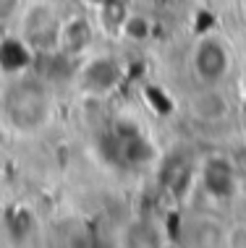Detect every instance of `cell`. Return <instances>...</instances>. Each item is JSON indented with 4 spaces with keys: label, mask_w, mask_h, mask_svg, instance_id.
<instances>
[{
    "label": "cell",
    "mask_w": 246,
    "mask_h": 248,
    "mask_svg": "<svg viewBox=\"0 0 246 248\" xmlns=\"http://www.w3.org/2000/svg\"><path fill=\"white\" fill-rule=\"evenodd\" d=\"M244 11H246V0H244Z\"/></svg>",
    "instance_id": "8fae6325"
},
{
    "label": "cell",
    "mask_w": 246,
    "mask_h": 248,
    "mask_svg": "<svg viewBox=\"0 0 246 248\" xmlns=\"http://www.w3.org/2000/svg\"><path fill=\"white\" fill-rule=\"evenodd\" d=\"M121 159H126L129 165H139V162H147L152 157V146L144 141L142 136H136V133H131V136H123L121 141Z\"/></svg>",
    "instance_id": "9c48e42d"
},
{
    "label": "cell",
    "mask_w": 246,
    "mask_h": 248,
    "mask_svg": "<svg viewBox=\"0 0 246 248\" xmlns=\"http://www.w3.org/2000/svg\"><path fill=\"white\" fill-rule=\"evenodd\" d=\"M61 16L52 5L37 3L24 16V42L29 45V50L50 52L61 45Z\"/></svg>",
    "instance_id": "7a4b0ae2"
},
{
    "label": "cell",
    "mask_w": 246,
    "mask_h": 248,
    "mask_svg": "<svg viewBox=\"0 0 246 248\" xmlns=\"http://www.w3.org/2000/svg\"><path fill=\"white\" fill-rule=\"evenodd\" d=\"M191 175H194V170H191V162L181 154H173L163 162V170H160V183L163 188L173 193L176 199H181L186 191H189L191 186Z\"/></svg>",
    "instance_id": "277c9868"
},
{
    "label": "cell",
    "mask_w": 246,
    "mask_h": 248,
    "mask_svg": "<svg viewBox=\"0 0 246 248\" xmlns=\"http://www.w3.org/2000/svg\"><path fill=\"white\" fill-rule=\"evenodd\" d=\"M204 188L215 199H228L233 193V167L225 159H210L204 167Z\"/></svg>",
    "instance_id": "8992f818"
},
{
    "label": "cell",
    "mask_w": 246,
    "mask_h": 248,
    "mask_svg": "<svg viewBox=\"0 0 246 248\" xmlns=\"http://www.w3.org/2000/svg\"><path fill=\"white\" fill-rule=\"evenodd\" d=\"M118 81H121V68L108 58H99L84 68V86L95 94H105Z\"/></svg>",
    "instance_id": "5b68a950"
},
{
    "label": "cell",
    "mask_w": 246,
    "mask_h": 248,
    "mask_svg": "<svg viewBox=\"0 0 246 248\" xmlns=\"http://www.w3.org/2000/svg\"><path fill=\"white\" fill-rule=\"evenodd\" d=\"M3 110L13 128L37 131L48 120V112H50V99H48V92H45L42 81H37V78H18V81H13L5 89Z\"/></svg>",
    "instance_id": "6da1fadb"
},
{
    "label": "cell",
    "mask_w": 246,
    "mask_h": 248,
    "mask_svg": "<svg viewBox=\"0 0 246 248\" xmlns=\"http://www.w3.org/2000/svg\"><path fill=\"white\" fill-rule=\"evenodd\" d=\"M29 63V45L18 39H5L0 45V65L8 71H18Z\"/></svg>",
    "instance_id": "ba28073f"
},
{
    "label": "cell",
    "mask_w": 246,
    "mask_h": 248,
    "mask_svg": "<svg viewBox=\"0 0 246 248\" xmlns=\"http://www.w3.org/2000/svg\"><path fill=\"white\" fill-rule=\"evenodd\" d=\"M228 65H230V58H228V50L220 39H202L194 50V68H197V76L202 78L204 84H215L228 73Z\"/></svg>",
    "instance_id": "3957f363"
},
{
    "label": "cell",
    "mask_w": 246,
    "mask_h": 248,
    "mask_svg": "<svg viewBox=\"0 0 246 248\" xmlns=\"http://www.w3.org/2000/svg\"><path fill=\"white\" fill-rule=\"evenodd\" d=\"M92 42V29L84 18H74V21L61 26V47L63 52H82L84 47H89Z\"/></svg>",
    "instance_id": "52a82bcc"
},
{
    "label": "cell",
    "mask_w": 246,
    "mask_h": 248,
    "mask_svg": "<svg viewBox=\"0 0 246 248\" xmlns=\"http://www.w3.org/2000/svg\"><path fill=\"white\" fill-rule=\"evenodd\" d=\"M18 5H21V0H0V24L11 21L18 13Z\"/></svg>",
    "instance_id": "30bf717a"
}]
</instances>
